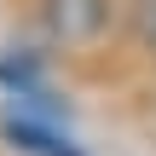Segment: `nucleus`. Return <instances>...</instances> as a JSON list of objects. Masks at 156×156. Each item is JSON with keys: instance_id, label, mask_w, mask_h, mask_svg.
<instances>
[{"instance_id": "3", "label": "nucleus", "mask_w": 156, "mask_h": 156, "mask_svg": "<svg viewBox=\"0 0 156 156\" xmlns=\"http://www.w3.org/2000/svg\"><path fill=\"white\" fill-rule=\"evenodd\" d=\"M139 29H145V41H151V46H156V0H151V6H145V17H139Z\"/></svg>"}, {"instance_id": "2", "label": "nucleus", "mask_w": 156, "mask_h": 156, "mask_svg": "<svg viewBox=\"0 0 156 156\" xmlns=\"http://www.w3.org/2000/svg\"><path fill=\"white\" fill-rule=\"evenodd\" d=\"M6 133H12V145H23L35 156H81L69 139H58L52 127H35V122H6Z\"/></svg>"}, {"instance_id": "1", "label": "nucleus", "mask_w": 156, "mask_h": 156, "mask_svg": "<svg viewBox=\"0 0 156 156\" xmlns=\"http://www.w3.org/2000/svg\"><path fill=\"white\" fill-rule=\"evenodd\" d=\"M41 23L64 46H87L110 29V0H41Z\"/></svg>"}]
</instances>
